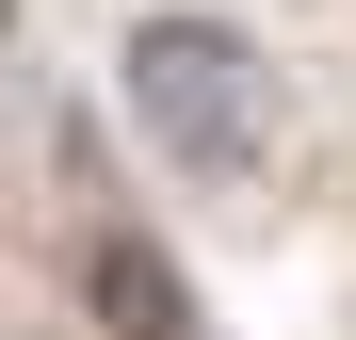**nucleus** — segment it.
Here are the masks:
<instances>
[{
    "instance_id": "obj_1",
    "label": "nucleus",
    "mask_w": 356,
    "mask_h": 340,
    "mask_svg": "<svg viewBox=\"0 0 356 340\" xmlns=\"http://www.w3.org/2000/svg\"><path fill=\"white\" fill-rule=\"evenodd\" d=\"M113 97H130L146 162L195 179V195H243L275 162V65H259L243 17H211V0H162V17L113 33Z\"/></svg>"
},
{
    "instance_id": "obj_2",
    "label": "nucleus",
    "mask_w": 356,
    "mask_h": 340,
    "mask_svg": "<svg viewBox=\"0 0 356 340\" xmlns=\"http://www.w3.org/2000/svg\"><path fill=\"white\" fill-rule=\"evenodd\" d=\"M81 275H97V324H113V340H211V324H195V275H178L162 243H130V227H97Z\"/></svg>"
}]
</instances>
